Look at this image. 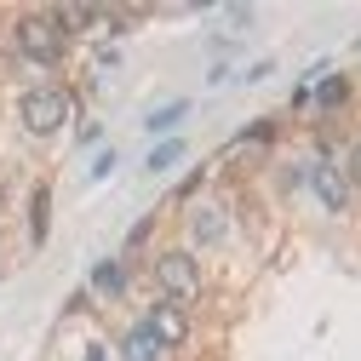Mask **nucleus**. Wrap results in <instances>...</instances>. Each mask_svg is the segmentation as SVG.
<instances>
[{
    "instance_id": "obj_1",
    "label": "nucleus",
    "mask_w": 361,
    "mask_h": 361,
    "mask_svg": "<svg viewBox=\"0 0 361 361\" xmlns=\"http://www.w3.org/2000/svg\"><path fill=\"white\" fill-rule=\"evenodd\" d=\"M18 115H23V126L35 132V138H52V132L69 121V92H58V86H29Z\"/></svg>"
},
{
    "instance_id": "obj_2",
    "label": "nucleus",
    "mask_w": 361,
    "mask_h": 361,
    "mask_svg": "<svg viewBox=\"0 0 361 361\" xmlns=\"http://www.w3.org/2000/svg\"><path fill=\"white\" fill-rule=\"evenodd\" d=\"M69 47V35L58 29V18H18V52L29 63H58Z\"/></svg>"
},
{
    "instance_id": "obj_3",
    "label": "nucleus",
    "mask_w": 361,
    "mask_h": 361,
    "mask_svg": "<svg viewBox=\"0 0 361 361\" xmlns=\"http://www.w3.org/2000/svg\"><path fill=\"white\" fill-rule=\"evenodd\" d=\"M155 281H161V293L172 304H190V298H201V264L190 252H161L155 258Z\"/></svg>"
},
{
    "instance_id": "obj_4",
    "label": "nucleus",
    "mask_w": 361,
    "mask_h": 361,
    "mask_svg": "<svg viewBox=\"0 0 361 361\" xmlns=\"http://www.w3.org/2000/svg\"><path fill=\"white\" fill-rule=\"evenodd\" d=\"M144 327L172 350V344H184V338H190V310H184V304H172V298H161V304H149Z\"/></svg>"
},
{
    "instance_id": "obj_5",
    "label": "nucleus",
    "mask_w": 361,
    "mask_h": 361,
    "mask_svg": "<svg viewBox=\"0 0 361 361\" xmlns=\"http://www.w3.org/2000/svg\"><path fill=\"white\" fill-rule=\"evenodd\" d=\"M310 190L322 195L327 212H350V178H344L333 161H315V166H310Z\"/></svg>"
},
{
    "instance_id": "obj_6",
    "label": "nucleus",
    "mask_w": 361,
    "mask_h": 361,
    "mask_svg": "<svg viewBox=\"0 0 361 361\" xmlns=\"http://www.w3.org/2000/svg\"><path fill=\"white\" fill-rule=\"evenodd\" d=\"M190 235H195L201 247H218L224 235H230V224H224L218 207H195V212H190Z\"/></svg>"
},
{
    "instance_id": "obj_7",
    "label": "nucleus",
    "mask_w": 361,
    "mask_h": 361,
    "mask_svg": "<svg viewBox=\"0 0 361 361\" xmlns=\"http://www.w3.org/2000/svg\"><path fill=\"white\" fill-rule=\"evenodd\" d=\"M121 355H126V361H161V355H166V344H161V338H155V333L138 322V327H132V333L121 338Z\"/></svg>"
},
{
    "instance_id": "obj_8",
    "label": "nucleus",
    "mask_w": 361,
    "mask_h": 361,
    "mask_svg": "<svg viewBox=\"0 0 361 361\" xmlns=\"http://www.w3.org/2000/svg\"><path fill=\"white\" fill-rule=\"evenodd\" d=\"M47 230H52V190L40 184L35 201H29V235H35V241H47Z\"/></svg>"
},
{
    "instance_id": "obj_9",
    "label": "nucleus",
    "mask_w": 361,
    "mask_h": 361,
    "mask_svg": "<svg viewBox=\"0 0 361 361\" xmlns=\"http://www.w3.org/2000/svg\"><path fill=\"white\" fill-rule=\"evenodd\" d=\"M92 287H98L104 298H115V293H126V264H115V258H104V264L92 269Z\"/></svg>"
},
{
    "instance_id": "obj_10",
    "label": "nucleus",
    "mask_w": 361,
    "mask_h": 361,
    "mask_svg": "<svg viewBox=\"0 0 361 361\" xmlns=\"http://www.w3.org/2000/svg\"><path fill=\"white\" fill-rule=\"evenodd\" d=\"M178 161H184V144L172 138V144H161V149L149 155V172H166V166H178Z\"/></svg>"
},
{
    "instance_id": "obj_11",
    "label": "nucleus",
    "mask_w": 361,
    "mask_h": 361,
    "mask_svg": "<svg viewBox=\"0 0 361 361\" xmlns=\"http://www.w3.org/2000/svg\"><path fill=\"white\" fill-rule=\"evenodd\" d=\"M344 92H350V86H344V75H327L322 86H315V98H322L327 109H333V104H344Z\"/></svg>"
},
{
    "instance_id": "obj_12",
    "label": "nucleus",
    "mask_w": 361,
    "mask_h": 361,
    "mask_svg": "<svg viewBox=\"0 0 361 361\" xmlns=\"http://www.w3.org/2000/svg\"><path fill=\"white\" fill-rule=\"evenodd\" d=\"M184 109H190V104H166V109L149 115V126H172V121H184Z\"/></svg>"
},
{
    "instance_id": "obj_13",
    "label": "nucleus",
    "mask_w": 361,
    "mask_h": 361,
    "mask_svg": "<svg viewBox=\"0 0 361 361\" xmlns=\"http://www.w3.org/2000/svg\"><path fill=\"white\" fill-rule=\"evenodd\" d=\"M344 178H350V184H361V138L350 144V161H344Z\"/></svg>"
},
{
    "instance_id": "obj_14",
    "label": "nucleus",
    "mask_w": 361,
    "mask_h": 361,
    "mask_svg": "<svg viewBox=\"0 0 361 361\" xmlns=\"http://www.w3.org/2000/svg\"><path fill=\"white\" fill-rule=\"evenodd\" d=\"M86 361H109V350L104 344H86Z\"/></svg>"
}]
</instances>
